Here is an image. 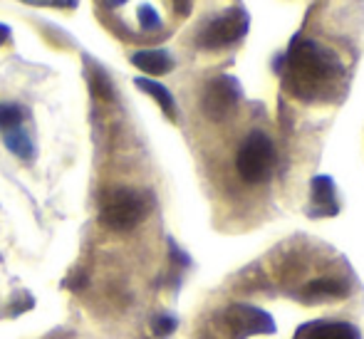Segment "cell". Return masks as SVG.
<instances>
[{
	"mask_svg": "<svg viewBox=\"0 0 364 339\" xmlns=\"http://www.w3.org/2000/svg\"><path fill=\"white\" fill-rule=\"evenodd\" d=\"M151 330H154V335L156 337H166V335H171L173 330H176V320L173 317H156L154 320V325H151Z\"/></svg>",
	"mask_w": 364,
	"mask_h": 339,
	"instance_id": "obj_15",
	"label": "cell"
},
{
	"mask_svg": "<svg viewBox=\"0 0 364 339\" xmlns=\"http://www.w3.org/2000/svg\"><path fill=\"white\" fill-rule=\"evenodd\" d=\"M23 109L18 104H0V129L10 131L23 124Z\"/></svg>",
	"mask_w": 364,
	"mask_h": 339,
	"instance_id": "obj_13",
	"label": "cell"
},
{
	"mask_svg": "<svg viewBox=\"0 0 364 339\" xmlns=\"http://www.w3.org/2000/svg\"><path fill=\"white\" fill-rule=\"evenodd\" d=\"M310 215H335L337 198H335V181L327 176H317L312 181V205L307 210Z\"/></svg>",
	"mask_w": 364,
	"mask_h": 339,
	"instance_id": "obj_6",
	"label": "cell"
},
{
	"mask_svg": "<svg viewBox=\"0 0 364 339\" xmlns=\"http://www.w3.org/2000/svg\"><path fill=\"white\" fill-rule=\"evenodd\" d=\"M275 146L263 131H250L245 141L240 144L235 168L245 183H263L270 178L275 168Z\"/></svg>",
	"mask_w": 364,
	"mask_h": 339,
	"instance_id": "obj_3",
	"label": "cell"
},
{
	"mask_svg": "<svg viewBox=\"0 0 364 339\" xmlns=\"http://www.w3.org/2000/svg\"><path fill=\"white\" fill-rule=\"evenodd\" d=\"M5 146L18 158H23V161H33L35 158V146H33V141H30V136L23 131V127L5 131Z\"/></svg>",
	"mask_w": 364,
	"mask_h": 339,
	"instance_id": "obj_11",
	"label": "cell"
},
{
	"mask_svg": "<svg viewBox=\"0 0 364 339\" xmlns=\"http://www.w3.org/2000/svg\"><path fill=\"white\" fill-rule=\"evenodd\" d=\"M347 287L340 280H315L300 292L302 300H327V297H345Z\"/></svg>",
	"mask_w": 364,
	"mask_h": 339,
	"instance_id": "obj_10",
	"label": "cell"
},
{
	"mask_svg": "<svg viewBox=\"0 0 364 339\" xmlns=\"http://www.w3.org/2000/svg\"><path fill=\"white\" fill-rule=\"evenodd\" d=\"M149 198L146 193L136 191V188H109L100 201V220L109 230L124 233L132 230L146 218L149 213Z\"/></svg>",
	"mask_w": 364,
	"mask_h": 339,
	"instance_id": "obj_2",
	"label": "cell"
},
{
	"mask_svg": "<svg viewBox=\"0 0 364 339\" xmlns=\"http://www.w3.org/2000/svg\"><path fill=\"white\" fill-rule=\"evenodd\" d=\"M132 65L146 75H166L173 70V58L166 50H139L132 55Z\"/></svg>",
	"mask_w": 364,
	"mask_h": 339,
	"instance_id": "obj_7",
	"label": "cell"
},
{
	"mask_svg": "<svg viewBox=\"0 0 364 339\" xmlns=\"http://www.w3.org/2000/svg\"><path fill=\"white\" fill-rule=\"evenodd\" d=\"M8 38H10V28H8V25H3V23H0V45H3Z\"/></svg>",
	"mask_w": 364,
	"mask_h": 339,
	"instance_id": "obj_17",
	"label": "cell"
},
{
	"mask_svg": "<svg viewBox=\"0 0 364 339\" xmlns=\"http://www.w3.org/2000/svg\"><path fill=\"white\" fill-rule=\"evenodd\" d=\"M28 5H38V8H58V10H75L80 0H23Z\"/></svg>",
	"mask_w": 364,
	"mask_h": 339,
	"instance_id": "obj_14",
	"label": "cell"
},
{
	"mask_svg": "<svg viewBox=\"0 0 364 339\" xmlns=\"http://www.w3.org/2000/svg\"><path fill=\"white\" fill-rule=\"evenodd\" d=\"M134 85L139 87L141 92H146L149 97L156 99V104L161 107V112L168 117V119H176V102H173L171 92H168L166 87L159 85V82H154V80H149V77H136Z\"/></svg>",
	"mask_w": 364,
	"mask_h": 339,
	"instance_id": "obj_8",
	"label": "cell"
},
{
	"mask_svg": "<svg viewBox=\"0 0 364 339\" xmlns=\"http://www.w3.org/2000/svg\"><path fill=\"white\" fill-rule=\"evenodd\" d=\"M342 77V65L335 55L312 40H292L283 58V82L292 97L315 102L327 95Z\"/></svg>",
	"mask_w": 364,
	"mask_h": 339,
	"instance_id": "obj_1",
	"label": "cell"
},
{
	"mask_svg": "<svg viewBox=\"0 0 364 339\" xmlns=\"http://www.w3.org/2000/svg\"><path fill=\"white\" fill-rule=\"evenodd\" d=\"M238 99H240L238 82L228 75H220V77H213V80L206 85L201 104H203V112H206L208 119L223 122L235 112Z\"/></svg>",
	"mask_w": 364,
	"mask_h": 339,
	"instance_id": "obj_5",
	"label": "cell"
},
{
	"mask_svg": "<svg viewBox=\"0 0 364 339\" xmlns=\"http://www.w3.org/2000/svg\"><path fill=\"white\" fill-rule=\"evenodd\" d=\"M250 18L243 8H230L223 15L213 18L206 28L198 35V45L206 50H218V48H228V45L238 43L245 33H248Z\"/></svg>",
	"mask_w": 364,
	"mask_h": 339,
	"instance_id": "obj_4",
	"label": "cell"
},
{
	"mask_svg": "<svg viewBox=\"0 0 364 339\" xmlns=\"http://www.w3.org/2000/svg\"><path fill=\"white\" fill-rule=\"evenodd\" d=\"M305 339H360V332L347 322H320L310 327Z\"/></svg>",
	"mask_w": 364,
	"mask_h": 339,
	"instance_id": "obj_9",
	"label": "cell"
},
{
	"mask_svg": "<svg viewBox=\"0 0 364 339\" xmlns=\"http://www.w3.org/2000/svg\"><path fill=\"white\" fill-rule=\"evenodd\" d=\"M90 87H92V95L100 97V99H105V102H109L112 97H114V87H112L109 77H107V72L100 68L90 70Z\"/></svg>",
	"mask_w": 364,
	"mask_h": 339,
	"instance_id": "obj_12",
	"label": "cell"
},
{
	"mask_svg": "<svg viewBox=\"0 0 364 339\" xmlns=\"http://www.w3.org/2000/svg\"><path fill=\"white\" fill-rule=\"evenodd\" d=\"M173 3H176L178 13H181V15H186V10H188V5H191V0H173Z\"/></svg>",
	"mask_w": 364,
	"mask_h": 339,
	"instance_id": "obj_16",
	"label": "cell"
}]
</instances>
